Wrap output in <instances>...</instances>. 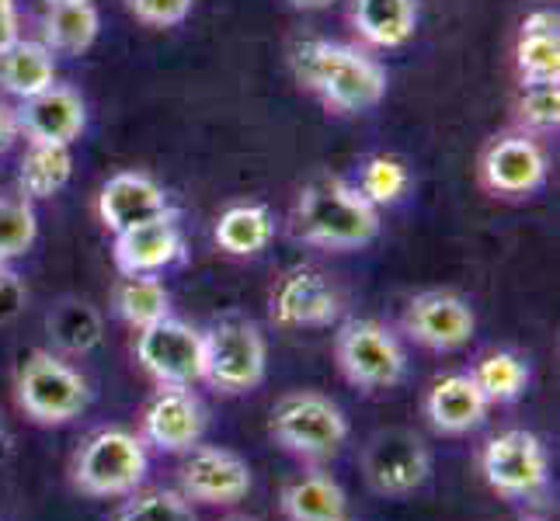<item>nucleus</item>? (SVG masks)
Here are the masks:
<instances>
[{
	"label": "nucleus",
	"mask_w": 560,
	"mask_h": 521,
	"mask_svg": "<svg viewBox=\"0 0 560 521\" xmlns=\"http://www.w3.org/2000/svg\"><path fill=\"white\" fill-rule=\"evenodd\" d=\"M296 81L345 115L370 111L386 98V70L370 52L327 38H306L293 49Z\"/></svg>",
	"instance_id": "obj_1"
},
{
	"label": "nucleus",
	"mask_w": 560,
	"mask_h": 521,
	"mask_svg": "<svg viewBox=\"0 0 560 521\" xmlns=\"http://www.w3.org/2000/svg\"><path fill=\"white\" fill-rule=\"evenodd\" d=\"M293 229L303 244L324 250H359L380 237V209L341 178H317L296 199Z\"/></svg>",
	"instance_id": "obj_2"
},
{
	"label": "nucleus",
	"mask_w": 560,
	"mask_h": 521,
	"mask_svg": "<svg viewBox=\"0 0 560 521\" xmlns=\"http://www.w3.org/2000/svg\"><path fill=\"white\" fill-rule=\"evenodd\" d=\"M150 452L140 435L126 428H102L81 441L70 459V484L84 497H126L143 487Z\"/></svg>",
	"instance_id": "obj_3"
},
{
	"label": "nucleus",
	"mask_w": 560,
	"mask_h": 521,
	"mask_svg": "<svg viewBox=\"0 0 560 521\" xmlns=\"http://www.w3.org/2000/svg\"><path fill=\"white\" fill-rule=\"evenodd\" d=\"M14 400L28 421L43 428H60L88 411L91 386L63 355L35 347L14 372Z\"/></svg>",
	"instance_id": "obj_4"
},
{
	"label": "nucleus",
	"mask_w": 560,
	"mask_h": 521,
	"mask_svg": "<svg viewBox=\"0 0 560 521\" xmlns=\"http://www.w3.org/2000/svg\"><path fill=\"white\" fill-rule=\"evenodd\" d=\"M268 435L289 455L324 462L338 455L345 441H349V417L331 396L300 390L285 393L272 407Z\"/></svg>",
	"instance_id": "obj_5"
},
{
	"label": "nucleus",
	"mask_w": 560,
	"mask_h": 521,
	"mask_svg": "<svg viewBox=\"0 0 560 521\" xmlns=\"http://www.w3.org/2000/svg\"><path fill=\"white\" fill-rule=\"evenodd\" d=\"M206 338V376L212 390L226 396L250 393L265 382L268 372V344L265 334L244 317H226L217 327L202 331Z\"/></svg>",
	"instance_id": "obj_6"
},
{
	"label": "nucleus",
	"mask_w": 560,
	"mask_h": 521,
	"mask_svg": "<svg viewBox=\"0 0 560 521\" xmlns=\"http://www.w3.org/2000/svg\"><path fill=\"white\" fill-rule=\"evenodd\" d=\"M335 358L341 376L359 390H390L408 376V355L390 327L380 320H345L335 334Z\"/></svg>",
	"instance_id": "obj_7"
},
{
	"label": "nucleus",
	"mask_w": 560,
	"mask_h": 521,
	"mask_svg": "<svg viewBox=\"0 0 560 521\" xmlns=\"http://www.w3.org/2000/svg\"><path fill=\"white\" fill-rule=\"evenodd\" d=\"M480 476L505 500H533L550 484L547 446L526 428H509L480 449Z\"/></svg>",
	"instance_id": "obj_8"
},
{
	"label": "nucleus",
	"mask_w": 560,
	"mask_h": 521,
	"mask_svg": "<svg viewBox=\"0 0 560 521\" xmlns=\"http://www.w3.org/2000/svg\"><path fill=\"white\" fill-rule=\"evenodd\" d=\"M140 369L158 386H196L206 376V338L191 323L164 317L158 323L137 331Z\"/></svg>",
	"instance_id": "obj_9"
},
{
	"label": "nucleus",
	"mask_w": 560,
	"mask_h": 521,
	"mask_svg": "<svg viewBox=\"0 0 560 521\" xmlns=\"http://www.w3.org/2000/svg\"><path fill=\"white\" fill-rule=\"evenodd\" d=\"M362 476L380 497H411L432 479V449L408 428L380 431L362 449Z\"/></svg>",
	"instance_id": "obj_10"
},
{
	"label": "nucleus",
	"mask_w": 560,
	"mask_h": 521,
	"mask_svg": "<svg viewBox=\"0 0 560 521\" xmlns=\"http://www.w3.org/2000/svg\"><path fill=\"white\" fill-rule=\"evenodd\" d=\"M480 185L498 199H529L547 185L550 161L529 132H505L494 137L480 153Z\"/></svg>",
	"instance_id": "obj_11"
},
{
	"label": "nucleus",
	"mask_w": 560,
	"mask_h": 521,
	"mask_svg": "<svg viewBox=\"0 0 560 521\" xmlns=\"http://www.w3.org/2000/svg\"><path fill=\"white\" fill-rule=\"evenodd\" d=\"M255 487L247 459L237 452L220 449V446H199L185 452V462L178 470V490L191 500V505H209V508H230Z\"/></svg>",
	"instance_id": "obj_12"
},
{
	"label": "nucleus",
	"mask_w": 560,
	"mask_h": 521,
	"mask_svg": "<svg viewBox=\"0 0 560 521\" xmlns=\"http://www.w3.org/2000/svg\"><path fill=\"white\" fill-rule=\"evenodd\" d=\"M268 313L279 327L303 331V327H327L341 313V293L314 264H296L282 272L268 293Z\"/></svg>",
	"instance_id": "obj_13"
},
{
	"label": "nucleus",
	"mask_w": 560,
	"mask_h": 521,
	"mask_svg": "<svg viewBox=\"0 0 560 521\" xmlns=\"http://www.w3.org/2000/svg\"><path fill=\"white\" fill-rule=\"evenodd\" d=\"M404 334L429 352H459L477 334V313L450 288H429V293H418L404 310Z\"/></svg>",
	"instance_id": "obj_14"
},
{
	"label": "nucleus",
	"mask_w": 560,
	"mask_h": 521,
	"mask_svg": "<svg viewBox=\"0 0 560 521\" xmlns=\"http://www.w3.org/2000/svg\"><path fill=\"white\" fill-rule=\"evenodd\" d=\"M143 441L167 455H185L206 435V407L188 386H158L143 407Z\"/></svg>",
	"instance_id": "obj_15"
},
{
	"label": "nucleus",
	"mask_w": 560,
	"mask_h": 521,
	"mask_svg": "<svg viewBox=\"0 0 560 521\" xmlns=\"http://www.w3.org/2000/svg\"><path fill=\"white\" fill-rule=\"evenodd\" d=\"M18 132L28 143H56L73 146L88 129V105L84 98L67 84H49L46 91L32 94L14 108Z\"/></svg>",
	"instance_id": "obj_16"
},
{
	"label": "nucleus",
	"mask_w": 560,
	"mask_h": 521,
	"mask_svg": "<svg viewBox=\"0 0 560 521\" xmlns=\"http://www.w3.org/2000/svg\"><path fill=\"white\" fill-rule=\"evenodd\" d=\"M185 250L182 229L175 212H164L158 220H147L140 226H129L122 234H115L112 261L119 268V275H161L171 268Z\"/></svg>",
	"instance_id": "obj_17"
},
{
	"label": "nucleus",
	"mask_w": 560,
	"mask_h": 521,
	"mask_svg": "<svg viewBox=\"0 0 560 521\" xmlns=\"http://www.w3.org/2000/svg\"><path fill=\"white\" fill-rule=\"evenodd\" d=\"M171 212L164 188L140 170H119L102 185L98 196V216L105 229L112 234H122L129 226H140L147 220H158Z\"/></svg>",
	"instance_id": "obj_18"
},
{
	"label": "nucleus",
	"mask_w": 560,
	"mask_h": 521,
	"mask_svg": "<svg viewBox=\"0 0 560 521\" xmlns=\"http://www.w3.org/2000/svg\"><path fill=\"white\" fill-rule=\"evenodd\" d=\"M421 407L439 435H470L488 421L491 403L470 372H450L429 386Z\"/></svg>",
	"instance_id": "obj_19"
},
{
	"label": "nucleus",
	"mask_w": 560,
	"mask_h": 521,
	"mask_svg": "<svg viewBox=\"0 0 560 521\" xmlns=\"http://www.w3.org/2000/svg\"><path fill=\"white\" fill-rule=\"evenodd\" d=\"M515 73L523 84H560V14L553 8H539L523 17Z\"/></svg>",
	"instance_id": "obj_20"
},
{
	"label": "nucleus",
	"mask_w": 560,
	"mask_h": 521,
	"mask_svg": "<svg viewBox=\"0 0 560 521\" xmlns=\"http://www.w3.org/2000/svg\"><path fill=\"white\" fill-rule=\"evenodd\" d=\"M102 32V14L94 0H46L43 11V43L56 56H81Z\"/></svg>",
	"instance_id": "obj_21"
},
{
	"label": "nucleus",
	"mask_w": 560,
	"mask_h": 521,
	"mask_svg": "<svg viewBox=\"0 0 560 521\" xmlns=\"http://www.w3.org/2000/svg\"><path fill=\"white\" fill-rule=\"evenodd\" d=\"M279 511L285 521H349V494L331 476L306 473L282 487Z\"/></svg>",
	"instance_id": "obj_22"
},
{
	"label": "nucleus",
	"mask_w": 560,
	"mask_h": 521,
	"mask_svg": "<svg viewBox=\"0 0 560 521\" xmlns=\"http://www.w3.org/2000/svg\"><path fill=\"white\" fill-rule=\"evenodd\" d=\"M352 25L373 49H400L418 28V0H352Z\"/></svg>",
	"instance_id": "obj_23"
},
{
	"label": "nucleus",
	"mask_w": 560,
	"mask_h": 521,
	"mask_svg": "<svg viewBox=\"0 0 560 521\" xmlns=\"http://www.w3.org/2000/svg\"><path fill=\"white\" fill-rule=\"evenodd\" d=\"M56 84V52L38 43V38H22L0 49V87L14 94L18 102Z\"/></svg>",
	"instance_id": "obj_24"
},
{
	"label": "nucleus",
	"mask_w": 560,
	"mask_h": 521,
	"mask_svg": "<svg viewBox=\"0 0 560 521\" xmlns=\"http://www.w3.org/2000/svg\"><path fill=\"white\" fill-rule=\"evenodd\" d=\"M276 237V220L272 212L258 202H237L220 212L212 240L230 258H258L261 250H268Z\"/></svg>",
	"instance_id": "obj_25"
},
{
	"label": "nucleus",
	"mask_w": 560,
	"mask_h": 521,
	"mask_svg": "<svg viewBox=\"0 0 560 521\" xmlns=\"http://www.w3.org/2000/svg\"><path fill=\"white\" fill-rule=\"evenodd\" d=\"M73 174V150L56 143H28L18 164V196L28 202H43L60 196Z\"/></svg>",
	"instance_id": "obj_26"
},
{
	"label": "nucleus",
	"mask_w": 560,
	"mask_h": 521,
	"mask_svg": "<svg viewBox=\"0 0 560 521\" xmlns=\"http://www.w3.org/2000/svg\"><path fill=\"white\" fill-rule=\"evenodd\" d=\"M112 310L132 331L171 317V293L158 275H122L112 293Z\"/></svg>",
	"instance_id": "obj_27"
},
{
	"label": "nucleus",
	"mask_w": 560,
	"mask_h": 521,
	"mask_svg": "<svg viewBox=\"0 0 560 521\" xmlns=\"http://www.w3.org/2000/svg\"><path fill=\"white\" fill-rule=\"evenodd\" d=\"M49 338L60 347L56 355H88L102 344V317L81 299H63L49 313Z\"/></svg>",
	"instance_id": "obj_28"
},
{
	"label": "nucleus",
	"mask_w": 560,
	"mask_h": 521,
	"mask_svg": "<svg viewBox=\"0 0 560 521\" xmlns=\"http://www.w3.org/2000/svg\"><path fill=\"white\" fill-rule=\"evenodd\" d=\"M470 376L477 379L488 403H515L529 386V365L515 352H491L477 362Z\"/></svg>",
	"instance_id": "obj_29"
},
{
	"label": "nucleus",
	"mask_w": 560,
	"mask_h": 521,
	"mask_svg": "<svg viewBox=\"0 0 560 521\" xmlns=\"http://www.w3.org/2000/svg\"><path fill=\"white\" fill-rule=\"evenodd\" d=\"M355 188L362 191V199L373 202L376 209L380 205H397L404 196H408V188H411L408 164L390 157V153H376V157H370V161L362 164Z\"/></svg>",
	"instance_id": "obj_30"
},
{
	"label": "nucleus",
	"mask_w": 560,
	"mask_h": 521,
	"mask_svg": "<svg viewBox=\"0 0 560 521\" xmlns=\"http://www.w3.org/2000/svg\"><path fill=\"white\" fill-rule=\"evenodd\" d=\"M108 521H199L182 490H132Z\"/></svg>",
	"instance_id": "obj_31"
},
{
	"label": "nucleus",
	"mask_w": 560,
	"mask_h": 521,
	"mask_svg": "<svg viewBox=\"0 0 560 521\" xmlns=\"http://www.w3.org/2000/svg\"><path fill=\"white\" fill-rule=\"evenodd\" d=\"M38 240V212L22 196H0V264L22 258Z\"/></svg>",
	"instance_id": "obj_32"
},
{
	"label": "nucleus",
	"mask_w": 560,
	"mask_h": 521,
	"mask_svg": "<svg viewBox=\"0 0 560 521\" xmlns=\"http://www.w3.org/2000/svg\"><path fill=\"white\" fill-rule=\"evenodd\" d=\"M515 111L523 129L553 132L560 126V84H523Z\"/></svg>",
	"instance_id": "obj_33"
},
{
	"label": "nucleus",
	"mask_w": 560,
	"mask_h": 521,
	"mask_svg": "<svg viewBox=\"0 0 560 521\" xmlns=\"http://www.w3.org/2000/svg\"><path fill=\"white\" fill-rule=\"evenodd\" d=\"M126 8L147 28H178L188 22L196 0H126Z\"/></svg>",
	"instance_id": "obj_34"
},
{
	"label": "nucleus",
	"mask_w": 560,
	"mask_h": 521,
	"mask_svg": "<svg viewBox=\"0 0 560 521\" xmlns=\"http://www.w3.org/2000/svg\"><path fill=\"white\" fill-rule=\"evenodd\" d=\"M25 303H28V288L22 275H18L11 264H0V327H8L22 317Z\"/></svg>",
	"instance_id": "obj_35"
},
{
	"label": "nucleus",
	"mask_w": 560,
	"mask_h": 521,
	"mask_svg": "<svg viewBox=\"0 0 560 521\" xmlns=\"http://www.w3.org/2000/svg\"><path fill=\"white\" fill-rule=\"evenodd\" d=\"M18 28H22L18 25V0H0V49L22 35Z\"/></svg>",
	"instance_id": "obj_36"
},
{
	"label": "nucleus",
	"mask_w": 560,
	"mask_h": 521,
	"mask_svg": "<svg viewBox=\"0 0 560 521\" xmlns=\"http://www.w3.org/2000/svg\"><path fill=\"white\" fill-rule=\"evenodd\" d=\"M18 137H22V132H18V115L8 102H0V153H8Z\"/></svg>",
	"instance_id": "obj_37"
},
{
	"label": "nucleus",
	"mask_w": 560,
	"mask_h": 521,
	"mask_svg": "<svg viewBox=\"0 0 560 521\" xmlns=\"http://www.w3.org/2000/svg\"><path fill=\"white\" fill-rule=\"evenodd\" d=\"M335 4L338 0H289V8H296V11H327Z\"/></svg>",
	"instance_id": "obj_38"
},
{
	"label": "nucleus",
	"mask_w": 560,
	"mask_h": 521,
	"mask_svg": "<svg viewBox=\"0 0 560 521\" xmlns=\"http://www.w3.org/2000/svg\"><path fill=\"white\" fill-rule=\"evenodd\" d=\"M230 521H250V518H230Z\"/></svg>",
	"instance_id": "obj_39"
}]
</instances>
